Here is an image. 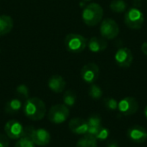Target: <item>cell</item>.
Returning a JSON list of instances; mask_svg holds the SVG:
<instances>
[{
	"instance_id": "cell-1",
	"label": "cell",
	"mask_w": 147,
	"mask_h": 147,
	"mask_svg": "<svg viewBox=\"0 0 147 147\" xmlns=\"http://www.w3.org/2000/svg\"><path fill=\"white\" fill-rule=\"evenodd\" d=\"M25 116L32 121H40L47 114V108L44 102L38 97L28 98L22 107Z\"/></svg>"
},
{
	"instance_id": "cell-2",
	"label": "cell",
	"mask_w": 147,
	"mask_h": 147,
	"mask_svg": "<svg viewBox=\"0 0 147 147\" xmlns=\"http://www.w3.org/2000/svg\"><path fill=\"white\" fill-rule=\"evenodd\" d=\"M103 17V9L96 3H91L84 7L82 12L83 22L90 27L96 26Z\"/></svg>"
},
{
	"instance_id": "cell-3",
	"label": "cell",
	"mask_w": 147,
	"mask_h": 147,
	"mask_svg": "<svg viewBox=\"0 0 147 147\" xmlns=\"http://www.w3.org/2000/svg\"><path fill=\"white\" fill-rule=\"evenodd\" d=\"M29 138L34 145L45 146L51 141L50 133L44 128H34L32 126H28L23 129V135Z\"/></svg>"
},
{
	"instance_id": "cell-4",
	"label": "cell",
	"mask_w": 147,
	"mask_h": 147,
	"mask_svg": "<svg viewBox=\"0 0 147 147\" xmlns=\"http://www.w3.org/2000/svg\"><path fill=\"white\" fill-rule=\"evenodd\" d=\"M145 16L142 10L137 7L129 8L124 16V22L126 26L134 30H139L143 27Z\"/></svg>"
},
{
	"instance_id": "cell-5",
	"label": "cell",
	"mask_w": 147,
	"mask_h": 147,
	"mask_svg": "<svg viewBox=\"0 0 147 147\" xmlns=\"http://www.w3.org/2000/svg\"><path fill=\"white\" fill-rule=\"evenodd\" d=\"M87 39L79 34H68L64 40L65 47L67 51L73 53L83 52L87 47Z\"/></svg>"
},
{
	"instance_id": "cell-6",
	"label": "cell",
	"mask_w": 147,
	"mask_h": 147,
	"mask_svg": "<svg viewBox=\"0 0 147 147\" xmlns=\"http://www.w3.org/2000/svg\"><path fill=\"white\" fill-rule=\"evenodd\" d=\"M70 116V109L65 104H56L50 108L47 119L54 124H61L67 121Z\"/></svg>"
},
{
	"instance_id": "cell-7",
	"label": "cell",
	"mask_w": 147,
	"mask_h": 147,
	"mask_svg": "<svg viewBox=\"0 0 147 147\" xmlns=\"http://www.w3.org/2000/svg\"><path fill=\"white\" fill-rule=\"evenodd\" d=\"M120 28L118 23L112 18L102 20L100 25V34L106 40H113L118 36Z\"/></svg>"
},
{
	"instance_id": "cell-8",
	"label": "cell",
	"mask_w": 147,
	"mask_h": 147,
	"mask_svg": "<svg viewBox=\"0 0 147 147\" xmlns=\"http://www.w3.org/2000/svg\"><path fill=\"white\" fill-rule=\"evenodd\" d=\"M99 74H100L99 66L94 62L87 63L81 69V78L87 84H92L93 83H95L97 80Z\"/></svg>"
},
{
	"instance_id": "cell-9",
	"label": "cell",
	"mask_w": 147,
	"mask_h": 147,
	"mask_svg": "<svg viewBox=\"0 0 147 147\" xmlns=\"http://www.w3.org/2000/svg\"><path fill=\"white\" fill-rule=\"evenodd\" d=\"M118 109L125 116L133 115L139 109V102L134 97L127 96L118 102Z\"/></svg>"
},
{
	"instance_id": "cell-10",
	"label": "cell",
	"mask_w": 147,
	"mask_h": 147,
	"mask_svg": "<svg viewBox=\"0 0 147 147\" xmlns=\"http://www.w3.org/2000/svg\"><path fill=\"white\" fill-rule=\"evenodd\" d=\"M115 61L120 67L128 68L134 61V56L131 50L127 47L119 48L115 54Z\"/></svg>"
},
{
	"instance_id": "cell-11",
	"label": "cell",
	"mask_w": 147,
	"mask_h": 147,
	"mask_svg": "<svg viewBox=\"0 0 147 147\" xmlns=\"http://www.w3.org/2000/svg\"><path fill=\"white\" fill-rule=\"evenodd\" d=\"M24 127L16 120H10L4 126L5 134L11 140H18L23 135Z\"/></svg>"
},
{
	"instance_id": "cell-12",
	"label": "cell",
	"mask_w": 147,
	"mask_h": 147,
	"mask_svg": "<svg viewBox=\"0 0 147 147\" xmlns=\"http://www.w3.org/2000/svg\"><path fill=\"white\" fill-rule=\"evenodd\" d=\"M127 137L134 143H144L147 139L146 129L139 125L131 127L127 130Z\"/></svg>"
},
{
	"instance_id": "cell-13",
	"label": "cell",
	"mask_w": 147,
	"mask_h": 147,
	"mask_svg": "<svg viewBox=\"0 0 147 147\" xmlns=\"http://www.w3.org/2000/svg\"><path fill=\"white\" fill-rule=\"evenodd\" d=\"M69 129L71 132L77 135H84L87 134L89 126L87 121L82 118H73L69 121Z\"/></svg>"
},
{
	"instance_id": "cell-14",
	"label": "cell",
	"mask_w": 147,
	"mask_h": 147,
	"mask_svg": "<svg viewBox=\"0 0 147 147\" xmlns=\"http://www.w3.org/2000/svg\"><path fill=\"white\" fill-rule=\"evenodd\" d=\"M87 47L89 50L92 53H100L104 51L108 47V41L104 38L94 36L88 40Z\"/></svg>"
},
{
	"instance_id": "cell-15",
	"label": "cell",
	"mask_w": 147,
	"mask_h": 147,
	"mask_svg": "<svg viewBox=\"0 0 147 147\" xmlns=\"http://www.w3.org/2000/svg\"><path fill=\"white\" fill-rule=\"evenodd\" d=\"M47 85L53 92L61 93L64 91L66 83L63 77L59 75H53L48 79Z\"/></svg>"
},
{
	"instance_id": "cell-16",
	"label": "cell",
	"mask_w": 147,
	"mask_h": 147,
	"mask_svg": "<svg viewBox=\"0 0 147 147\" xmlns=\"http://www.w3.org/2000/svg\"><path fill=\"white\" fill-rule=\"evenodd\" d=\"M13 19L7 15L0 16V36L9 34L13 28Z\"/></svg>"
},
{
	"instance_id": "cell-17",
	"label": "cell",
	"mask_w": 147,
	"mask_h": 147,
	"mask_svg": "<svg viewBox=\"0 0 147 147\" xmlns=\"http://www.w3.org/2000/svg\"><path fill=\"white\" fill-rule=\"evenodd\" d=\"M22 108V103L19 99H10L9 100L4 107V111L9 115H14L18 113Z\"/></svg>"
},
{
	"instance_id": "cell-18",
	"label": "cell",
	"mask_w": 147,
	"mask_h": 147,
	"mask_svg": "<svg viewBox=\"0 0 147 147\" xmlns=\"http://www.w3.org/2000/svg\"><path fill=\"white\" fill-rule=\"evenodd\" d=\"M76 147H97V140L93 136L84 134L78 140Z\"/></svg>"
},
{
	"instance_id": "cell-19",
	"label": "cell",
	"mask_w": 147,
	"mask_h": 147,
	"mask_svg": "<svg viewBox=\"0 0 147 147\" xmlns=\"http://www.w3.org/2000/svg\"><path fill=\"white\" fill-rule=\"evenodd\" d=\"M110 9L115 13H123L127 9V3L125 0H112L110 3Z\"/></svg>"
},
{
	"instance_id": "cell-20",
	"label": "cell",
	"mask_w": 147,
	"mask_h": 147,
	"mask_svg": "<svg viewBox=\"0 0 147 147\" xmlns=\"http://www.w3.org/2000/svg\"><path fill=\"white\" fill-rule=\"evenodd\" d=\"M63 102L64 104L67 107H73L77 102V95L76 93L71 90H68L64 93L63 96Z\"/></svg>"
},
{
	"instance_id": "cell-21",
	"label": "cell",
	"mask_w": 147,
	"mask_h": 147,
	"mask_svg": "<svg viewBox=\"0 0 147 147\" xmlns=\"http://www.w3.org/2000/svg\"><path fill=\"white\" fill-rule=\"evenodd\" d=\"M89 96L95 100H98L102 96V90L98 85L92 84L89 90Z\"/></svg>"
},
{
	"instance_id": "cell-22",
	"label": "cell",
	"mask_w": 147,
	"mask_h": 147,
	"mask_svg": "<svg viewBox=\"0 0 147 147\" xmlns=\"http://www.w3.org/2000/svg\"><path fill=\"white\" fill-rule=\"evenodd\" d=\"M15 147H35V145L29 138L22 136L18 139V141H16Z\"/></svg>"
},
{
	"instance_id": "cell-23",
	"label": "cell",
	"mask_w": 147,
	"mask_h": 147,
	"mask_svg": "<svg viewBox=\"0 0 147 147\" xmlns=\"http://www.w3.org/2000/svg\"><path fill=\"white\" fill-rule=\"evenodd\" d=\"M87 123L89 127H102V121L101 117L97 115H91L90 117L88 118Z\"/></svg>"
},
{
	"instance_id": "cell-24",
	"label": "cell",
	"mask_w": 147,
	"mask_h": 147,
	"mask_svg": "<svg viewBox=\"0 0 147 147\" xmlns=\"http://www.w3.org/2000/svg\"><path fill=\"white\" fill-rule=\"evenodd\" d=\"M16 93L19 96H21L22 98H24V99H28V96H29V90H28V88L27 87V85L25 84H20L16 87Z\"/></svg>"
},
{
	"instance_id": "cell-25",
	"label": "cell",
	"mask_w": 147,
	"mask_h": 147,
	"mask_svg": "<svg viewBox=\"0 0 147 147\" xmlns=\"http://www.w3.org/2000/svg\"><path fill=\"white\" fill-rule=\"evenodd\" d=\"M105 107L109 110H116L118 109V102L115 98H107L104 100Z\"/></svg>"
},
{
	"instance_id": "cell-26",
	"label": "cell",
	"mask_w": 147,
	"mask_h": 147,
	"mask_svg": "<svg viewBox=\"0 0 147 147\" xmlns=\"http://www.w3.org/2000/svg\"><path fill=\"white\" fill-rule=\"evenodd\" d=\"M109 134V131L107 128L102 127L100 128V130L98 131V133H97V134H96V139L97 140H105L108 139Z\"/></svg>"
},
{
	"instance_id": "cell-27",
	"label": "cell",
	"mask_w": 147,
	"mask_h": 147,
	"mask_svg": "<svg viewBox=\"0 0 147 147\" xmlns=\"http://www.w3.org/2000/svg\"><path fill=\"white\" fill-rule=\"evenodd\" d=\"M9 138L5 135L0 134V147H9Z\"/></svg>"
},
{
	"instance_id": "cell-28",
	"label": "cell",
	"mask_w": 147,
	"mask_h": 147,
	"mask_svg": "<svg viewBox=\"0 0 147 147\" xmlns=\"http://www.w3.org/2000/svg\"><path fill=\"white\" fill-rule=\"evenodd\" d=\"M141 51L142 53L147 56V41H145L142 45H141Z\"/></svg>"
},
{
	"instance_id": "cell-29",
	"label": "cell",
	"mask_w": 147,
	"mask_h": 147,
	"mask_svg": "<svg viewBox=\"0 0 147 147\" xmlns=\"http://www.w3.org/2000/svg\"><path fill=\"white\" fill-rule=\"evenodd\" d=\"M141 0H134V7L140 8L141 6Z\"/></svg>"
},
{
	"instance_id": "cell-30",
	"label": "cell",
	"mask_w": 147,
	"mask_h": 147,
	"mask_svg": "<svg viewBox=\"0 0 147 147\" xmlns=\"http://www.w3.org/2000/svg\"><path fill=\"white\" fill-rule=\"evenodd\" d=\"M108 147H119L118 144L115 141H111L108 144Z\"/></svg>"
},
{
	"instance_id": "cell-31",
	"label": "cell",
	"mask_w": 147,
	"mask_h": 147,
	"mask_svg": "<svg viewBox=\"0 0 147 147\" xmlns=\"http://www.w3.org/2000/svg\"><path fill=\"white\" fill-rule=\"evenodd\" d=\"M145 115H146V117L147 119V106L146 107V109H145Z\"/></svg>"
},
{
	"instance_id": "cell-32",
	"label": "cell",
	"mask_w": 147,
	"mask_h": 147,
	"mask_svg": "<svg viewBox=\"0 0 147 147\" xmlns=\"http://www.w3.org/2000/svg\"><path fill=\"white\" fill-rule=\"evenodd\" d=\"M83 1H84V2H89V1H90V0H83Z\"/></svg>"
}]
</instances>
